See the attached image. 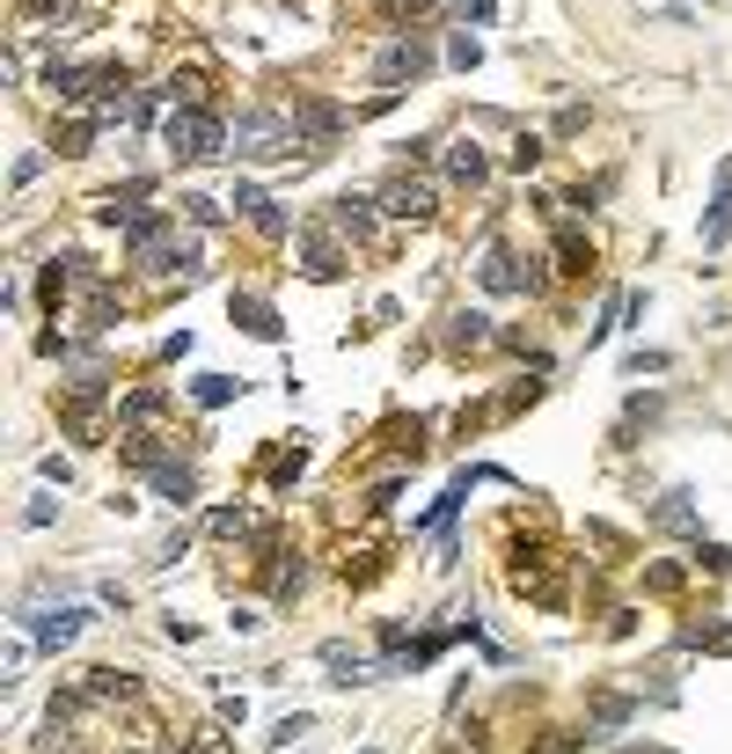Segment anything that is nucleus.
Segmentation results:
<instances>
[{"label": "nucleus", "instance_id": "1", "mask_svg": "<svg viewBox=\"0 0 732 754\" xmlns=\"http://www.w3.org/2000/svg\"><path fill=\"white\" fill-rule=\"evenodd\" d=\"M162 146H169L176 162H213L220 146H227V125H220L205 103H184V110L162 118Z\"/></svg>", "mask_w": 732, "mask_h": 754}, {"label": "nucleus", "instance_id": "2", "mask_svg": "<svg viewBox=\"0 0 732 754\" xmlns=\"http://www.w3.org/2000/svg\"><path fill=\"white\" fill-rule=\"evenodd\" d=\"M227 146H235L243 162H271V154H293V125L271 118V110H243L235 132H227Z\"/></svg>", "mask_w": 732, "mask_h": 754}, {"label": "nucleus", "instance_id": "3", "mask_svg": "<svg viewBox=\"0 0 732 754\" xmlns=\"http://www.w3.org/2000/svg\"><path fill=\"white\" fill-rule=\"evenodd\" d=\"M425 73H433V51L417 45V37H395V45H381V59H374V89L395 96L403 81H425Z\"/></svg>", "mask_w": 732, "mask_h": 754}, {"label": "nucleus", "instance_id": "4", "mask_svg": "<svg viewBox=\"0 0 732 754\" xmlns=\"http://www.w3.org/2000/svg\"><path fill=\"white\" fill-rule=\"evenodd\" d=\"M235 213L264 235V243H286V213H279V198L257 191V184H235Z\"/></svg>", "mask_w": 732, "mask_h": 754}, {"label": "nucleus", "instance_id": "5", "mask_svg": "<svg viewBox=\"0 0 732 754\" xmlns=\"http://www.w3.org/2000/svg\"><path fill=\"white\" fill-rule=\"evenodd\" d=\"M433 205H439V191L417 184V176H395L389 191H381V213L389 220H433Z\"/></svg>", "mask_w": 732, "mask_h": 754}, {"label": "nucleus", "instance_id": "6", "mask_svg": "<svg viewBox=\"0 0 732 754\" xmlns=\"http://www.w3.org/2000/svg\"><path fill=\"white\" fill-rule=\"evenodd\" d=\"M23 623H29V637H37L45 652H59V645H73L96 615H88V609H51V615H23Z\"/></svg>", "mask_w": 732, "mask_h": 754}, {"label": "nucleus", "instance_id": "7", "mask_svg": "<svg viewBox=\"0 0 732 754\" xmlns=\"http://www.w3.org/2000/svg\"><path fill=\"white\" fill-rule=\"evenodd\" d=\"M293 125H300V132L316 140V154H322V146L344 132V110H338V103H322V96H293Z\"/></svg>", "mask_w": 732, "mask_h": 754}, {"label": "nucleus", "instance_id": "8", "mask_svg": "<svg viewBox=\"0 0 732 754\" xmlns=\"http://www.w3.org/2000/svg\"><path fill=\"white\" fill-rule=\"evenodd\" d=\"M73 696H81V704H140V682H132V674H118V667H88Z\"/></svg>", "mask_w": 732, "mask_h": 754}, {"label": "nucleus", "instance_id": "9", "mask_svg": "<svg viewBox=\"0 0 732 754\" xmlns=\"http://www.w3.org/2000/svg\"><path fill=\"white\" fill-rule=\"evenodd\" d=\"M476 279H484V293H528V286H535V271H520V257H512V249H484Z\"/></svg>", "mask_w": 732, "mask_h": 754}, {"label": "nucleus", "instance_id": "10", "mask_svg": "<svg viewBox=\"0 0 732 754\" xmlns=\"http://www.w3.org/2000/svg\"><path fill=\"white\" fill-rule=\"evenodd\" d=\"M227 316H235V330H249V338H264V344H279V330H286L279 308L257 301V293H235V301H227Z\"/></svg>", "mask_w": 732, "mask_h": 754}, {"label": "nucleus", "instance_id": "11", "mask_svg": "<svg viewBox=\"0 0 732 754\" xmlns=\"http://www.w3.org/2000/svg\"><path fill=\"white\" fill-rule=\"evenodd\" d=\"M725 227H732V154L718 162V184H710V205H704V249L725 243Z\"/></svg>", "mask_w": 732, "mask_h": 754}, {"label": "nucleus", "instance_id": "12", "mask_svg": "<svg viewBox=\"0 0 732 754\" xmlns=\"http://www.w3.org/2000/svg\"><path fill=\"white\" fill-rule=\"evenodd\" d=\"M374 213H381V198H352V191H344L338 205H330V227L352 235V243H366V235H374Z\"/></svg>", "mask_w": 732, "mask_h": 754}, {"label": "nucleus", "instance_id": "13", "mask_svg": "<svg viewBox=\"0 0 732 754\" xmlns=\"http://www.w3.org/2000/svg\"><path fill=\"white\" fill-rule=\"evenodd\" d=\"M322 667H330V682H344V688H359V682H374V667H366V652L359 645H322Z\"/></svg>", "mask_w": 732, "mask_h": 754}, {"label": "nucleus", "instance_id": "14", "mask_svg": "<svg viewBox=\"0 0 732 754\" xmlns=\"http://www.w3.org/2000/svg\"><path fill=\"white\" fill-rule=\"evenodd\" d=\"M300 271H308V279H338V271H344L338 243H330L322 227H308V235H300Z\"/></svg>", "mask_w": 732, "mask_h": 754}, {"label": "nucleus", "instance_id": "15", "mask_svg": "<svg viewBox=\"0 0 732 754\" xmlns=\"http://www.w3.org/2000/svg\"><path fill=\"white\" fill-rule=\"evenodd\" d=\"M447 176H454V184H469V191H476V184H484L491 176V154L476 140H454L447 146Z\"/></svg>", "mask_w": 732, "mask_h": 754}, {"label": "nucleus", "instance_id": "16", "mask_svg": "<svg viewBox=\"0 0 732 754\" xmlns=\"http://www.w3.org/2000/svg\"><path fill=\"white\" fill-rule=\"evenodd\" d=\"M447 344H454V352H484V344H491V316H484V308L447 316Z\"/></svg>", "mask_w": 732, "mask_h": 754}, {"label": "nucleus", "instance_id": "17", "mask_svg": "<svg viewBox=\"0 0 732 754\" xmlns=\"http://www.w3.org/2000/svg\"><path fill=\"white\" fill-rule=\"evenodd\" d=\"M205 528H213V535H227V542H257V535H264V513H249V506H220Z\"/></svg>", "mask_w": 732, "mask_h": 754}, {"label": "nucleus", "instance_id": "18", "mask_svg": "<svg viewBox=\"0 0 732 754\" xmlns=\"http://www.w3.org/2000/svg\"><path fill=\"white\" fill-rule=\"evenodd\" d=\"M162 411H169V389H132L118 403V425H125V433H140L146 417H162Z\"/></svg>", "mask_w": 732, "mask_h": 754}, {"label": "nucleus", "instance_id": "19", "mask_svg": "<svg viewBox=\"0 0 732 754\" xmlns=\"http://www.w3.org/2000/svg\"><path fill=\"white\" fill-rule=\"evenodd\" d=\"M652 528H666V535H696V506H688V491H666V498H659Z\"/></svg>", "mask_w": 732, "mask_h": 754}, {"label": "nucleus", "instance_id": "20", "mask_svg": "<svg viewBox=\"0 0 732 754\" xmlns=\"http://www.w3.org/2000/svg\"><path fill=\"white\" fill-rule=\"evenodd\" d=\"M557 271H564V279H593V243L571 235V227L557 235Z\"/></svg>", "mask_w": 732, "mask_h": 754}, {"label": "nucleus", "instance_id": "21", "mask_svg": "<svg viewBox=\"0 0 732 754\" xmlns=\"http://www.w3.org/2000/svg\"><path fill=\"white\" fill-rule=\"evenodd\" d=\"M146 476H154V491H162V498H176V506H184V498H198V476H191L184 462H154Z\"/></svg>", "mask_w": 732, "mask_h": 754}, {"label": "nucleus", "instance_id": "22", "mask_svg": "<svg viewBox=\"0 0 732 754\" xmlns=\"http://www.w3.org/2000/svg\"><path fill=\"white\" fill-rule=\"evenodd\" d=\"M191 396L205 403V411H220V403H235V396H243V381H235V374H198Z\"/></svg>", "mask_w": 732, "mask_h": 754}, {"label": "nucleus", "instance_id": "23", "mask_svg": "<svg viewBox=\"0 0 732 754\" xmlns=\"http://www.w3.org/2000/svg\"><path fill=\"white\" fill-rule=\"evenodd\" d=\"M637 704L630 696H593V732H615V726H630Z\"/></svg>", "mask_w": 732, "mask_h": 754}, {"label": "nucleus", "instance_id": "24", "mask_svg": "<svg viewBox=\"0 0 732 754\" xmlns=\"http://www.w3.org/2000/svg\"><path fill=\"white\" fill-rule=\"evenodd\" d=\"M184 220H191V227H220V220H227V213H220V198L191 191V198H184Z\"/></svg>", "mask_w": 732, "mask_h": 754}, {"label": "nucleus", "instance_id": "25", "mask_svg": "<svg viewBox=\"0 0 732 754\" xmlns=\"http://www.w3.org/2000/svg\"><path fill=\"white\" fill-rule=\"evenodd\" d=\"M300 469H308V455H300V447H286V455H271V462H264V476H271V484H293Z\"/></svg>", "mask_w": 732, "mask_h": 754}, {"label": "nucleus", "instance_id": "26", "mask_svg": "<svg viewBox=\"0 0 732 754\" xmlns=\"http://www.w3.org/2000/svg\"><path fill=\"white\" fill-rule=\"evenodd\" d=\"M682 645H710V652H732V631H725V623H696V631H682Z\"/></svg>", "mask_w": 732, "mask_h": 754}, {"label": "nucleus", "instance_id": "27", "mask_svg": "<svg viewBox=\"0 0 732 754\" xmlns=\"http://www.w3.org/2000/svg\"><path fill=\"white\" fill-rule=\"evenodd\" d=\"M88 140H96V118H73L67 132H59V154H88Z\"/></svg>", "mask_w": 732, "mask_h": 754}, {"label": "nucleus", "instance_id": "28", "mask_svg": "<svg viewBox=\"0 0 732 754\" xmlns=\"http://www.w3.org/2000/svg\"><path fill=\"white\" fill-rule=\"evenodd\" d=\"M439 0H381V15H389V23H417V15H433Z\"/></svg>", "mask_w": 732, "mask_h": 754}, {"label": "nucleus", "instance_id": "29", "mask_svg": "<svg viewBox=\"0 0 732 754\" xmlns=\"http://www.w3.org/2000/svg\"><path fill=\"white\" fill-rule=\"evenodd\" d=\"M542 154H550V146H542L535 132H520V140H512V154H506V162H512V169H535Z\"/></svg>", "mask_w": 732, "mask_h": 754}, {"label": "nucleus", "instance_id": "30", "mask_svg": "<svg viewBox=\"0 0 732 754\" xmlns=\"http://www.w3.org/2000/svg\"><path fill=\"white\" fill-rule=\"evenodd\" d=\"M674 586H682V564H652L645 572V593H674Z\"/></svg>", "mask_w": 732, "mask_h": 754}, {"label": "nucleus", "instance_id": "31", "mask_svg": "<svg viewBox=\"0 0 732 754\" xmlns=\"http://www.w3.org/2000/svg\"><path fill=\"white\" fill-rule=\"evenodd\" d=\"M316 726V718H308V710H293V718H279V726H271V740H279V747H286V740H300V732Z\"/></svg>", "mask_w": 732, "mask_h": 754}, {"label": "nucleus", "instance_id": "32", "mask_svg": "<svg viewBox=\"0 0 732 754\" xmlns=\"http://www.w3.org/2000/svg\"><path fill=\"white\" fill-rule=\"evenodd\" d=\"M447 59H454V67H476V59H484V45H476V37H469V30H462V37L447 45Z\"/></svg>", "mask_w": 732, "mask_h": 754}, {"label": "nucleus", "instance_id": "33", "mask_svg": "<svg viewBox=\"0 0 732 754\" xmlns=\"http://www.w3.org/2000/svg\"><path fill=\"white\" fill-rule=\"evenodd\" d=\"M454 15H462V23H491V15H498V0H454Z\"/></svg>", "mask_w": 732, "mask_h": 754}, {"label": "nucleus", "instance_id": "34", "mask_svg": "<svg viewBox=\"0 0 732 754\" xmlns=\"http://www.w3.org/2000/svg\"><path fill=\"white\" fill-rule=\"evenodd\" d=\"M45 162H51V154H23V162H15V191H23V184H37V176H45Z\"/></svg>", "mask_w": 732, "mask_h": 754}, {"label": "nucleus", "instance_id": "35", "mask_svg": "<svg viewBox=\"0 0 732 754\" xmlns=\"http://www.w3.org/2000/svg\"><path fill=\"white\" fill-rule=\"evenodd\" d=\"M29 15H59V8H67V0H23Z\"/></svg>", "mask_w": 732, "mask_h": 754}, {"label": "nucleus", "instance_id": "36", "mask_svg": "<svg viewBox=\"0 0 732 754\" xmlns=\"http://www.w3.org/2000/svg\"><path fill=\"white\" fill-rule=\"evenodd\" d=\"M359 754H381V747H359Z\"/></svg>", "mask_w": 732, "mask_h": 754}]
</instances>
